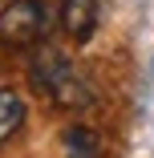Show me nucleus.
Segmentation results:
<instances>
[{"label": "nucleus", "mask_w": 154, "mask_h": 158, "mask_svg": "<svg viewBox=\"0 0 154 158\" xmlns=\"http://www.w3.org/2000/svg\"><path fill=\"white\" fill-rule=\"evenodd\" d=\"M33 81H37V89H45L49 98L57 106H65V110H81V106H89V98H94L89 85H85V77L73 69V61L61 49H53V45L37 49V57H33Z\"/></svg>", "instance_id": "obj_1"}, {"label": "nucleus", "mask_w": 154, "mask_h": 158, "mask_svg": "<svg viewBox=\"0 0 154 158\" xmlns=\"http://www.w3.org/2000/svg\"><path fill=\"white\" fill-rule=\"evenodd\" d=\"M53 12L45 0H8L0 8V45L8 49H28L49 37Z\"/></svg>", "instance_id": "obj_2"}, {"label": "nucleus", "mask_w": 154, "mask_h": 158, "mask_svg": "<svg viewBox=\"0 0 154 158\" xmlns=\"http://www.w3.org/2000/svg\"><path fill=\"white\" fill-rule=\"evenodd\" d=\"M98 8H102V0H61V24H65V33H69L77 45L94 37Z\"/></svg>", "instance_id": "obj_3"}, {"label": "nucleus", "mask_w": 154, "mask_h": 158, "mask_svg": "<svg viewBox=\"0 0 154 158\" xmlns=\"http://www.w3.org/2000/svg\"><path fill=\"white\" fill-rule=\"evenodd\" d=\"M24 114L28 110H24V98H20V93L16 89H0V146L24 126Z\"/></svg>", "instance_id": "obj_4"}, {"label": "nucleus", "mask_w": 154, "mask_h": 158, "mask_svg": "<svg viewBox=\"0 0 154 158\" xmlns=\"http://www.w3.org/2000/svg\"><path fill=\"white\" fill-rule=\"evenodd\" d=\"M65 154L69 158H102V138L89 126H69L65 130Z\"/></svg>", "instance_id": "obj_5"}]
</instances>
